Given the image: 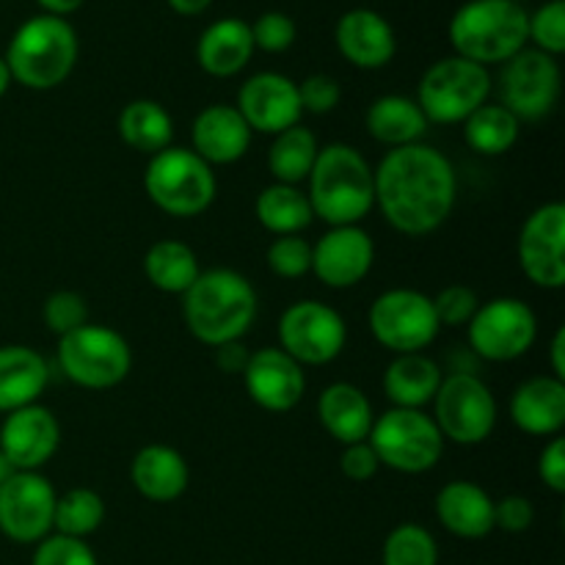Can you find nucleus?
Here are the masks:
<instances>
[{"mask_svg":"<svg viewBox=\"0 0 565 565\" xmlns=\"http://www.w3.org/2000/svg\"><path fill=\"white\" fill-rule=\"evenodd\" d=\"M373 182L375 207L401 235H430L456 207V169L445 152L423 141L390 149L373 169Z\"/></svg>","mask_w":565,"mask_h":565,"instance_id":"1","label":"nucleus"},{"mask_svg":"<svg viewBox=\"0 0 565 565\" xmlns=\"http://www.w3.org/2000/svg\"><path fill=\"white\" fill-rule=\"evenodd\" d=\"M182 318L202 345L221 348L226 342H241L257 320V292L237 270H202L182 292Z\"/></svg>","mask_w":565,"mask_h":565,"instance_id":"2","label":"nucleus"},{"mask_svg":"<svg viewBox=\"0 0 565 565\" xmlns=\"http://www.w3.org/2000/svg\"><path fill=\"white\" fill-rule=\"evenodd\" d=\"M309 204L329 226H356L375 207L373 166L351 143H329L309 174Z\"/></svg>","mask_w":565,"mask_h":565,"instance_id":"3","label":"nucleus"},{"mask_svg":"<svg viewBox=\"0 0 565 565\" xmlns=\"http://www.w3.org/2000/svg\"><path fill=\"white\" fill-rule=\"evenodd\" d=\"M81 42L66 17L36 14L22 22L6 47L11 81L31 92H50L72 75Z\"/></svg>","mask_w":565,"mask_h":565,"instance_id":"4","label":"nucleus"},{"mask_svg":"<svg viewBox=\"0 0 565 565\" xmlns=\"http://www.w3.org/2000/svg\"><path fill=\"white\" fill-rule=\"evenodd\" d=\"M527 9L511 0H467L452 14L447 36L456 55L489 70L527 47Z\"/></svg>","mask_w":565,"mask_h":565,"instance_id":"5","label":"nucleus"},{"mask_svg":"<svg viewBox=\"0 0 565 565\" xmlns=\"http://www.w3.org/2000/svg\"><path fill=\"white\" fill-rule=\"evenodd\" d=\"M143 188L154 207L171 218H196L207 213L218 196L213 166L185 147H169L152 154L143 171Z\"/></svg>","mask_w":565,"mask_h":565,"instance_id":"6","label":"nucleus"},{"mask_svg":"<svg viewBox=\"0 0 565 565\" xmlns=\"http://www.w3.org/2000/svg\"><path fill=\"white\" fill-rule=\"evenodd\" d=\"M491 72L461 55H447L425 70L417 105L434 125H463L491 97Z\"/></svg>","mask_w":565,"mask_h":565,"instance_id":"7","label":"nucleus"},{"mask_svg":"<svg viewBox=\"0 0 565 565\" xmlns=\"http://www.w3.org/2000/svg\"><path fill=\"white\" fill-rule=\"evenodd\" d=\"M58 367L83 390H114L130 375V342L110 326L86 323L58 337Z\"/></svg>","mask_w":565,"mask_h":565,"instance_id":"8","label":"nucleus"},{"mask_svg":"<svg viewBox=\"0 0 565 565\" xmlns=\"http://www.w3.org/2000/svg\"><path fill=\"white\" fill-rule=\"evenodd\" d=\"M367 441L381 467L401 475L430 472L445 452V439L423 408H390L375 417Z\"/></svg>","mask_w":565,"mask_h":565,"instance_id":"9","label":"nucleus"},{"mask_svg":"<svg viewBox=\"0 0 565 565\" xmlns=\"http://www.w3.org/2000/svg\"><path fill=\"white\" fill-rule=\"evenodd\" d=\"M434 423L445 441L461 447L483 445L497 428V401L489 384L463 370L441 379L434 397Z\"/></svg>","mask_w":565,"mask_h":565,"instance_id":"10","label":"nucleus"},{"mask_svg":"<svg viewBox=\"0 0 565 565\" xmlns=\"http://www.w3.org/2000/svg\"><path fill=\"white\" fill-rule=\"evenodd\" d=\"M375 342L395 356L401 353H423L434 345L441 326L434 312V298L412 287H392L381 292L367 315Z\"/></svg>","mask_w":565,"mask_h":565,"instance_id":"11","label":"nucleus"},{"mask_svg":"<svg viewBox=\"0 0 565 565\" xmlns=\"http://www.w3.org/2000/svg\"><path fill=\"white\" fill-rule=\"evenodd\" d=\"M539 337V318L522 298H491L480 303L467 323V340L475 356L486 362H516Z\"/></svg>","mask_w":565,"mask_h":565,"instance_id":"12","label":"nucleus"},{"mask_svg":"<svg viewBox=\"0 0 565 565\" xmlns=\"http://www.w3.org/2000/svg\"><path fill=\"white\" fill-rule=\"evenodd\" d=\"M348 342V326L334 307L315 298L290 303L279 318V348L301 367L331 364Z\"/></svg>","mask_w":565,"mask_h":565,"instance_id":"13","label":"nucleus"},{"mask_svg":"<svg viewBox=\"0 0 565 565\" xmlns=\"http://www.w3.org/2000/svg\"><path fill=\"white\" fill-rule=\"evenodd\" d=\"M563 92L561 64L555 55L524 47L502 64L500 105L519 121H541L557 108Z\"/></svg>","mask_w":565,"mask_h":565,"instance_id":"14","label":"nucleus"},{"mask_svg":"<svg viewBox=\"0 0 565 565\" xmlns=\"http://www.w3.org/2000/svg\"><path fill=\"white\" fill-rule=\"evenodd\" d=\"M55 500L42 472H14L0 486V533L14 544H39L53 533Z\"/></svg>","mask_w":565,"mask_h":565,"instance_id":"15","label":"nucleus"},{"mask_svg":"<svg viewBox=\"0 0 565 565\" xmlns=\"http://www.w3.org/2000/svg\"><path fill=\"white\" fill-rule=\"evenodd\" d=\"M522 274L541 290L565 287V204H541L519 232Z\"/></svg>","mask_w":565,"mask_h":565,"instance_id":"16","label":"nucleus"},{"mask_svg":"<svg viewBox=\"0 0 565 565\" xmlns=\"http://www.w3.org/2000/svg\"><path fill=\"white\" fill-rule=\"evenodd\" d=\"M237 110L252 127V132L279 136L290 127L301 125V99H298V83L279 72H257L248 77L237 92Z\"/></svg>","mask_w":565,"mask_h":565,"instance_id":"17","label":"nucleus"},{"mask_svg":"<svg viewBox=\"0 0 565 565\" xmlns=\"http://www.w3.org/2000/svg\"><path fill=\"white\" fill-rule=\"evenodd\" d=\"M61 425L42 403L6 414L0 425V450L14 472H39L58 452Z\"/></svg>","mask_w":565,"mask_h":565,"instance_id":"18","label":"nucleus"},{"mask_svg":"<svg viewBox=\"0 0 565 565\" xmlns=\"http://www.w3.org/2000/svg\"><path fill=\"white\" fill-rule=\"evenodd\" d=\"M375 243L362 226H331L312 246V274L331 290H348L367 279Z\"/></svg>","mask_w":565,"mask_h":565,"instance_id":"19","label":"nucleus"},{"mask_svg":"<svg viewBox=\"0 0 565 565\" xmlns=\"http://www.w3.org/2000/svg\"><path fill=\"white\" fill-rule=\"evenodd\" d=\"M243 384L248 397L263 412L287 414L307 395V375L292 356L281 348H259L248 356L243 370Z\"/></svg>","mask_w":565,"mask_h":565,"instance_id":"20","label":"nucleus"},{"mask_svg":"<svg viewBox=\"0 0 565 565\" xmlns=\"http://www.w3.org/2000/svg\"><path fill=\"white\" fill-rule=\"evenodd\" d=\"M334 44L356 70H384L397 53L395 28L373 9H351L337 20Z\"/></svg>","mask_w":565,"mask_h":565,"instance_id":"21","label":"nucleus"},{"mask_svg":"<svg viewBox=\"0 0 565 565\" xmlns=\"http://www.w3.org/2000/svg\"><path fill=\"white\" fill-rule=\"evenodd\" d=\"M252 127L235 105L215 103L196 114L191 127L193 152L207 166H230L246 158L252 147Z\"/></svg>","mask_w":565,"mask_h":565,"instance_id":"22","label":"nucleus"},{"mask_svg":"<svg viewBox=\"0 0 565 565\" xmlns=\"http://www.w3.org/2000/svg\"><path fill=\"white\" fill-rule=\"evenodd\" d=\"M508 414L522 434L555 439L565 428V381L555 375H533L522 381L513 390Z\"/></svg>","mask_w":565,"mask_h":565,"instance_id":"23","label":"nucleus"},{"mask_svg":"<svg viewBox=\"0 0 565 565\" xmlns=\"http://www.w3.org/2000/svg\"><path fill=\"white\" fill-rule=\"evenodd\" d=\"M436 519L456 539L480 541L494 533V500L472 480H452L436 494Z\"/></svg>","mask_w":565,"mask_h":565,"instance_id":"24","label":"nucleus"},{"mask_svg":"<svg viewBox=\"0 0 565 565\" xmlns=\"http://www.w3.org/2000/svg\"><path fill=\"white\" fill-rule=\"evenodd\" d=\"M130 480L143 500L166 505L185 494L188 483H191V469L174 447L147 445L132 458Z\"/></svg>","mask_w":565,"mask_h":565,"instance_id":"25","label":"nucleus"},{"mask_svg":"<svg viewBox=\"0 0 565 565\" xmlns=\"http://www.w3.org/2000/svg\"><path fill=\"white\" fill-rule=\"evenodd\" d=\"M254 55L252 25L241 17H221L204 28L196 44V61L207 75L235 77Z\"/></svg>","mask_w":565,"mask_h":565,"instance_id":"26","label":"nucleus"},{"mask_svg":"<svg viewBox=\"0 0 565 565\" xmlns=\"http://www.w3.org/2000/svg\"><path fill=\"white\" fill-rule=\"evenodd\" d=\"M318 419L326 428V434L345 447L356 445V441H367L375 414L373 403L367 401V395L359 386L337 381V384L326 386L320 392Z\"/></svg>","mask_w":565,"mask_h":565,"instance_id":"27","label":"nucleus"},{"mask_svg":"<svg viewBox=\"0 0 565 565\" xmlns=\"http://www.w3.org/2000/svg\"><path fill=\"white\" fill-rule=\"evenodd\" d=\"M47 381L50 367L42 353L28 345L0 348V414L39 403Z\"/></svg>","mask_w":565,"mask_h":565,"instance_id":"28","label":"nucleus"},{"mask_svg":"<svg viewBox=\"0 0 565 565\" xmlns=\"http://www.w3.org/2000/svg\"><path fill=\"white\" fill-rule=\"evenodd\" d=\"M441 367L425 353H401L384 370V395L392 408H425L441 384Z\"/></svg>","mask_w":565,"mask_h":565,"instance_id":"29","label":"nucleus"},{"mask_svg":"<svg viewBox=\"0 0 565 565\" xmlns=\"http://www.w3.org/2000/svg\"><path fill=\"white\" fill-rule=\"evenodd\" d=\"M367 130L384 147L397 149L408 143H419L428 132L430 121L419 110L417 99L403 97V94H384L367 108Z\"/></svg>","mask_w":565,"mask_h":565,"instance_id":"30","label":"nucleus"},{"mask_svg":"<svg viewBox=\"0 0 565 565\" xmlns=\"http://www.w3.org/2000/svg\"><path fill=\"white\" fill-rule=\"evenodd\" d=\"M116 130H119V138L127 147L152 158V154L171 147L174 119L154 99H132L121 108L119 119H116Z\"/></svg>","mask_w":565,"mask_h":565,"instance_id":"31","label":"nucleus"},{"mask_svg":"<svg viewBox=\"0 0 565 565\" xmlns=\"http://www.w3.org/2000/svg\"><path fill=\"white\" fill-rule=\"evenodd\" d=\"M143 274L149 285L169 296H182L199 279V257L182 241H154L143 254Z\"/></svg>","mask_w":565,"mask_h":565,"instance_id":"32","label":"nucleus"},{"mask_svg":"<svg viewBox=\"0 0 565 565\" xmlns=\"http://www.w3.org/2000/svg\"><path fill=\"white\" fill-rule=\"evenodd\" d=\"M254 213H257L263 230H268L276 237L301 235L315 221L307 191H301L298 185H281V182L263 188V193L254 202Z\"/></svg>","mask_w":565,"mask_h":565,"instance_id":"33","label":"nucleus"},{"mask_svg":"<svg viewBox=\"0 0 565 565\" xmlns=\"http://www.w3.org/2000/svg\"><path fill=\"white\" fill-rule=\"evenodd\" d=\"M318 138L309 127L296 125L290 130L274 136L268 149V171L281 185H301L312 174V166L318 160Z\"/></svg>","mask_w":565,"mask_h":565,"instance_id":"34","label":"nucleus"},{"mask_svg":"<svg viewBox=\"0 0 565 565\" xmlns=\"http://www.w3.org/2000/svg\"><path fill=\"white\" fill-rule=\"evenodd\" d=\"M519 136H522V121L502 108L500 103H486L463 121V138L472 152L486 154V158H497L516 147Z\"/></svg>","mask_w":565,"mask_h":565,"instance_id":"35","label":"nucleus"},{"mask_svg":"<svg viewBox=\"0 0 565 565\" xmlns=\"http://www.w3.org/2000/svg\"><path fill=\"white\" fill-rule=\"evenodd\" d=\"M105 522V500L94 489H70L55 500L53 530L66 539L86 541Z\"/></svg>","mask_w":565,"mask_h":565,"instance_id":"36","label":"nucleus"},{"mask_svg":"<svg viewBox=\"0 0 565 565\" xmlns=\"http://www.w3.org/2000/svg\"><path fill=\"white\" fill-rule=\"evenodd\" d=\"M381 565H439V544L423 524H397L386 535Z\"/></svg>","mask_w":565,"mask_h":565,"instance_id":"37","label":"nucleus"},{"mask_svg":"<svg viewBox=\"0 0 565 565\" xmlns=\"http://www.w3.org/2000/svg\"><path fill=\"white\" fill-rule=\"evenodd\" d=\"M527 42L555 58L565 53V0H546L527 17Z\"/></svg>","mask_w":565,"mask_h":565,"instance_id":"38","label":"nucleus"},{"mask_svg":"<svg viewBox=\"0 0 565 565\" xmlns=\"http://www.w3.org/2000/svg\"><path fill=\"white\" fill-rule=\"evenodd\" d=\"M270 274L279 279H301L312 270V243L301 235H281L265 252Z\"/></svg>","mask_w":565,"mask_h":565,"instance_id":"39","label":"nucleus"},{"mask_svg":"<svg viewBox=\"0 0 565 565\" xmlns=\"http://www.w3.org/2000/svg\"><path fill=\"white\" fill-rule=\"evenodd\" d=\"M44 326L53 331L55 337H64L70 331L81 329L88 323V307L86 298L75 290H55L50 292L42 309Z\"/></svg>","mask_w":565,"mask_h":565,"instance_id":"40","label":"nucleus"},{"mask_svg":"<svg viewBox=\"0 0 565 565\" xmlns=\"http://www.w3.org/2000/svg\"><path fill=\"white\" fill-rule=\"evenodd\" d=\"M296 20L285 11H265L252 22L254 50H263V53H285L296 44Z\"/></svg>","mask_w":565,"mask_h":565,"instance_id":"41","label":"nucleus"},{"mask_svg":"<svg viewBox=\"0 0 565 565\" xmlns=\"http://www.w3.org/2000/svg\"><path fill=\"white\" fill-rule=\"evenodd\" d=\"M31 565H99L92 546L81 539H66V535H47L39 541L33 552Z\"/></svg>","mask_w":565,"mask_h":565,"instance_id":"42","label":"nucleus"},{"mask_svg":"<svg viewBox=\"0 0 565 565\" xmlns=\"http://www.w3.org/2000/svg\"><path fill=\"white\" fill-rule=\"evenodd\" d=\"M480 298L469 285H450L434 298V312L441 329H452V326H467L472 315L478 312Z\"/></svg>","mask_w":565,"mask_h":565,"instance_id":"43","label":"nucleus"},{"mask_svg":"<svg viewBox=\"0 0 565 565\" xmlns=\"http://www.w3.org/2000/svg\"><path fill=\"white\" fill-rule=\"evenodd\" d=\"M298 99H301V110H307V114H331V110L340 105L342 86L337 77L315 72V75L303 77V81L298 83Z\"/></svg>","mask_w":565,"mask_h":565,"instance_id":"44","label":"nucleus"},{"mask_svg":"<svg viewBox=\"0 0 565 565\" xmlns=\"http://www.w3.org/2000/svg\"><path fill=\"white\" fill-rule=\"evenodd\" d=\"M535 522V508L527 497L508 494L500 502H494V530L500 527L502 533H527Z\"/></svg>","mask_w":565,"mask_h":565,"instance_id":"45","label":"nucleus"},{"mask_svg":"<svg viewBox=\"0 0 565 565\" xmlns=\"http://www.w3.org/2000/svg\"><path fill=\"white\" fill-rule=\"evenodd\" d=\"M340 469L353 483H367V480H373L379 475L381 463L373 447H370V441H356V445H345V450L340 456Z\"/></svg>","mask_w":565,"mask_h":565,"instance_id":"46","label":"nucleus"},{"mask_svg":"<svg viewBox=\"0 0 565 565\" xmlns=\"http://www.w3.org/2000/svg\"><path fill=\"white\" fill-rule=\"evenodd\" d=\"M539 478L555 494L565 491V439L555 436L539 456Z\"/></svg>","mask_w":565,"mask_h":565,"instance_id":"47","label":"nucleus"},{"mask_svg":"<svg viewBox=\"0 0 565 565\" xmlns=\"http://www.w3.org/2000/svg\"><path fill=\"white\" fill-rule=\"evenodd\" d=\"M213 351H215V364H218L224 373H241L243 375V370H246V364H248V356H252L243 342H226V345L213 348Z\"/></svg>","mask_w":565,"mask_h":565,"instance_id":"48","label":"nucleus"},{"mask_svg":"<svg viewBox=\"0 0 565 565\" xmlns=\"http://www.w3.org/2000/svg\"><path fill=\"white\" fill-rule=\"evenodd\" d=\"M550 364H552V375L565 381V329H557L555 337H552Z\"/></svg>","mask_w":565,"mask_h":565,"instance_id":"49","label":"nucleus"},{"mask_svg":"<svg viewBox=\"0 0 565 565\" xmlns=\"http://www.w3.org/2000/svg\"><path fill=\"white\" fill-rule=\"evenodd\" d=\"M42 6V14H53V17H70L81 9L86 0H36Z\"/></svg>","mask_w":565,"mask_h":565,"instance_id":"50","label":"nucleus"},{"mask_svg":"<svg viewBox=\"0 0 565 565\" xmlns=\"http://www.w3.org/2000/svg\"><path fill=\"white\" fill-rule=\"evenodd\" d=\"M166 3H169L177 14L196 17V14H204V11L213 6V0H166Z\"/></svg>","mask_w":565,"mask_h":565,"instance_id":"51","label":"nucleus"},{"mask_svg":"<svg viewBox=\"0 0 565 565\" xmlns=\"http://www.w3.org/2000/svg\"><path fill=\"white\" fill-rule=\"evenodd\" d=\"M11 72H9V66H6V58L3 55H0V99H3V94L9 92V86H11Z\"/></svg>","mask_w":565,"mask_h":565,"instance_id":"52","label":"nucleus"},{"mask_svg":"<svg viewBox=\"0 0 565 565\" xmlns=\"http://www.w3.org/2000/svg\"><path fill=\"white\" fill-rule=\"evenodd\" d=\"M11 475H14V469H11L9 458H6V456H3V450H0V486H3L6 480L11 478Z\"/></svg>","mask_w":565,"mask_h":565,"instance_id":"53","label":"nucleus"},{"mask_svg":"<svg viewBox=\"0 0 565 565\" xmlns=\"http://www.w3.org/2000/svg\"><path fill=\"white\" fill-rule=\"evenodd\" d=\"M511 3H519V6H524V3H527V0H511Z\"/></svg>","mask_w":565,"mask_h":565,"instance_id":"54","label":"nucleus"}]
</instances>
